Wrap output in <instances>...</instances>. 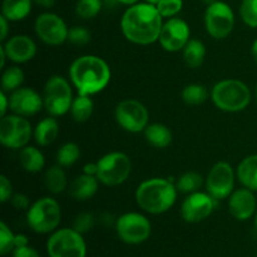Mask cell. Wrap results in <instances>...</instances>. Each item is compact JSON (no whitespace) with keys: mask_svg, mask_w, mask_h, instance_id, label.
<instances>
[{"mask_svg":"<svg viewBox=\"0 0 257 257\" xmlns=\"http://www.w3.org/2000/svg\"><path fill=\"white\" fill-rule=\"evenodd\" d=\"M62 221V207L53 197L34 201L27 211V222L37 233H52Z\"/></svg>","mask_w":257,"mask_h":257,"instance_id":"obj_5","label":"cell"},{"mask_svg":"<svg viewBox=\"0 0 257 257\" xmlns=\"http://www.w3.org/2000/svg\"><path fill=\"white\" fill-rule=\"evenodd\" d=\"M257 200L253 191L242 187L235 190L228 197V211L237 221H247L256 213Z\"/></svg>","mask_w":257,"mask_h":257,"instance_id":"obj_19","label":"cell"},{"mask_svg":"<svg viewBox=\"0 0 257 257\" xmlns=\"http://www.w3.org/2000/svg\"><path fill=\"white\" fill-rule=\"evenodd\" d=\"M10 110L22 117H32L39 113L44 107L43 95L29 87H20L9 94Z\"/></svg>","mask_w":257,"mask_h":257,"instance_id":"obj_17","label":"cell"},{"mask_svg":"<svg viewBox=\"0 0 257 257\" xmlns=\"http://www.w3.org/2000/svg\"><path fill=\"white\" fill-rule=\"evenodd\" d=\"M49 257H85L87 245L83 235L74 228H59L52 232L47 241Z\"/></svg>","mask_w":257,"mask_h":257,"instance_id":"obj_8","label":"cell"},{"mask_svg":"<svg viewBox=\"0 0 257 257\" xmlns=\"http://www.w3.org/2000/svg\"><path fill=\"white\" fill-rule=\"evenodd\" d=\"M97 177L100 183L109 187L122 185L132 172V161L124 152L114 151L100 157L97 162Z\"/></svg>","mask_w":257,"mask_h":257,"instance_id":"obj_7","label":"cell"},{"mask_svg":"<svg viewBox=\"0 0 257 257\" xmlns=\"http://www.w3.org/2000/svg\"><path fill=\"white\" fill-rule=\"evenodd\" d=\"M255 94H256V100H257V84H256V89H255Z\"/></svg>","mask_w":257,"mask_h":257,"instance_id":"obj_53","label":"cell"},{"mask_svg":"<svg viewBox=\"0 0 257 257\" xmlns=\"http://www.w3.org/2000/svg\"><path fill=\"white\" fill-rule=\"evenodd\" d=\"M44 185L53 195H59L68 188L67 173L62 166L55 165L48 168L44 173Z\"/></svg>","mask_w":257,"mask_h":257,"instance_id":"obj_26","label":"cell"},{"mask_svg":"<svg viewBox=\"0 0 257 257\" xmlns=\"http://www.w3.org/2000/svg\"><path fill=\"white\" fill-rule=\"evenodd\" d=\"M251 54H252L253 60H255V63L257 64V38L253 40L252 47H251Z\"/></svg>","mask_w":257,"mask_h":257,"instance_id":"obj_48","label":"cell"},{"mask_svg":"<svg viewBox=\"0 0 257 257\" xmlns=\"http://www.w3.org/2000/svg\"><path fill=\"white\" fill-rule=\"evenodd\" d=\"M236 177L242 187L257 192V153L247 156L238 163Z\"/></svg>","mask_w":257,"mask_h":257,"instance_id":"obj_21","label":"cell"},{"mask_svg":"<svg viewBox=\"0 0 257 257\" xmlns=\"http://www.w3.org/2000/svg\"><path fill=\"white\" fill-rule=\"evenodd\" d=\"M98 188H99V180L97 176L83 173L72 181L68 191L74 200L88 201L94 197L95 193L98 192Z\"/></svg>","mask_w":257,"mask_h":257,"instance_id":"obj_20","label":"cell"},{"mask_svg":"<svg viewBox=\"0 0 257 257\" xmlns=\"http://www.w3.org/2000/svg\"><path fill=\"white\" fill-rule=\"evenodd\" d=\"M203 3H205V4H207V5H210V4H212V3H215V2H217V0H202Z\"/></svg>","mask_w":257,"mask_h":257,"instance_id":"obj_51","label":"cell"},{"mask_svg":"<svg viewBox=\"0 0 257 257\" xmlns=\"http://www.w3.org/2000/svg\"><path fill=\"white\" fill-rule=\"evenodd\" d=\"M27 245H29V240H28L27 236L23 235V233L15 235V248L22 247V246H27Z\"/></svg>","mask_w":257,"mask_h":257,"instance_id":"obj_45","label":"cell"},{"mask_svg":"<svg viewBox=\"0 0 257 257\" xmlns=\"http://www.w3.org/2000/svg\"><path fill=\"white\" fill-rule=\"evenodd\" d=\"M34 30L37 37L47 45L58 47L68 42L69 28L63 18L54 13H43L38 15L34 23Z\"/></svg>","mask_w":257,"mask_h":257,"instance_id":"obj_14","label":"cell"},{"mask_svg":"<svg viewBox=\"0 0 257 257\" xmlns=\"http://www.w3.org/2000/svg\"><path fill=\"white\" fill-rule=\"evenodd\" d=\"M59 135V123L55 119V117L44 118L40 122H38L37 127L34 128V140L38 146L40 147H48L58 138Z\"/></svg>","mask_w":257,"mask_h":257,"instance_id":"obj_22","label":"cell"},{"mask_svg":"<svg viewBox=\"0 0 257 257\" xmlns=\"http://www.w3.org/2000/svg\"><path fill=\"white\" fill-rule=\"evenodd\" d=\"M190 39L191 29L187 22L181 18L173 17L163 23L158 42L166 52L176 53L182 50Z\"/></svg>","mask_w":257,"mask_h":257,"instance_id":"obj_16","label":"cell"},{"mask_svg":"<svg viewBox=\"0 0 257 257\" xmlns=\"http://www.w3.org/2000/svg\"><path fill=\"white\" fill-rule=\"evenodd\" d=\"M10 203H12L13 207L15 208V210H19V211H28V208L30 207V200L29 197H28L27 195H24V193H13L12 198H10L9 201Z\"/></svg>","mask_w":257,"mask_h":257,"instance_id":"obj_40","label":"cell"},{"mask_svg":"<svg viewBox=\"0 0 257 257\" xmlns=\"http://www.w3.org/2000/svg\"><path fill=\"white\" fill-rule=\"evenodd\" d=\"M146 3H150V4L157 5L158 3H160V0H146Z\"/></svg>","mask_w":257,"mask_h":257,"instance_id":"obj_50","label":"cell"},{"mask_svg":"<svg viewBox=\"0 0 257 257\" xmlns=\"http://www.w3.org/2000/svg\"><path fill=\"white\" fill-rule=\"evenodd\" d=\"M13 257H40V255L35 248L27 245L15 248V250L13 251Z\"/></svg>","mask_w":257,"mask_h":257,"instance_id":"obj_41","label":"cell"},{"mask_svg":"<svg viewBox=\"0 0 257 257\" xmlns=\"http://www.w3.org/2000/svg\"><path fill=\"white\" fill-rule=\"evenodd\" d=\"M95 218L94 215L90 212H82L79 215H77V217L74 218V222H73V228L77 230L78 232H80L82 235L89 232L93 227H94Z\"/></svg>","mask_w":257,"mask_h":257,"instance_id":"obj_38","label":"cell"},{"mask_svg":"<svg viewBox=\"0 0 257 257\" xmlns=\"http://www.w3.org/2000/svg\"><path fill=\"white\" fill-rule=\"evenodd\" d=\"M183 62L191 69H197L203 64L206 58V47L201 40L190 39L182 49Z\"/></svg>","mask_w":257,"mask_h":257,"instance_id":"obj_27","label":"cell"},{"mask_svg":"<svg viewBox=\"0 0 257 257\" xmlns=\"http://www.w3.org/2000/svg\"><path fill=\"white\" fill-rule=\"evenodd\" d=\"M69 78L78 94L94 95L105 89L112 72L103 58L98 55H80L69 67Z\"/></svg>","mask_w":257,"mask_h":257,"instance_id":"obj_2","label":"cell"},{"mask_svg":"<svg viewBox=\"0 0 257 257\" xmlns=\"http://www.w3.org/2000/svg\"><path fill=\"white\" fill-rule=\"evenodd\" d=\"M211 99L222 112L237 113L251 103V90L242 80L223 79L213 85Z\"/></svg>","mask_w":257,"mask_h":257,"instance_id":"obj_4","label":"cell"},{"mask_svg":"<svg viewBox=\"0 0 257 257\" xmlns=\"http://www.w3.org/2000/svg\"><path fill=\"white\" fill-rule=\"evenodd\" d=\"M80 157V147L74 142H67L57 151V163L62 167L75 165Z\"/></svg>","mask_w":257,"mask_h":257,"instance_id":"obj_32","label":"cell"},{"mask_svg":"<svg viewBox=\"0 0 257 257\" xmlns=\"http://www.w3.org/2000/svg\"><path fill=\"white\" fill-rule=\"evenodd\" d=\"M33 0H3L2 15L9 22L25 19L32 12Z\"/></svg>","mask_w":257,"mask_h":257,"instance_id":"obj_25","label":"cell"},{"mask_svg":"<svg viewBox=\"0 0 257 257\" xmlns=\"http://www.w3.org/2000/svg\"><path fill=\"white\" fill-rule=\"evenodd\" d=\"M33 2L43 8H52L55 4V0H33Z\"/></svg>","mask_w":257,"mask_h":257,"instance_id":"obj_46","label":"cell"},{"mask_svg":"<svg viewBox=\"0 0 257 257\" xmlns=\"http://www.w3.org/2000/svg\"><path fill=\"white\" fill-rule=\"evenodd\" d=\"M9 20L7 19L5 17H0V24H2V34H0V40L2 42H5L9 35Z\"/></svg>","mask_w":257,"mask_h":257,"instance_id":"obj_43","label":"cell"},{"mask_svg":"<svg viewBox=\"0 0 257 257\" xmlns=\"http://www.w3.org/2000/svg\"><path fill=\"white\" fill-rule=\"evenodd\" d=\"M97 172H98L97 162H95V163H87V165L83 167V173H85V175L97 176Z\"/></svg>","mask_w":257,"mask_h":257,"instance_id":"obj_44","label":"cell"},{"mask_svg":"<svg viewBox=\"0 0 257 257\" xmlns=\"http://www.w3.org/2000/svg\"><path fill=\"white\" fill-rule=\"evenodd\" d=\"M143 133H145V138L148 145L155 148L163 150L172 143V132L167 125L162 124V123L148 124L147 128L143 131Z\"/></svg>","mask_w":257,"mask_h":257,"instance_id":"obj_23","label":"cell"},{"mask_svg":"<svg viewBox=\"0 0 257 257\" xmlns=\"http://www.w3.org/2000/svg\"><path fill=\"white\" fill-rule=\"evenodd\" d=\"M236 172L228 162H217L212 166L205 180L206 192L216 201L230 197L235 188Z\"/></svg>","mask_w":257,"mask_h":257,"instance_id":"obj_13","label":"cell"},{"mask_svg":"<svg viewBox=\"0 0 257 257\" xmlns=\"http://www.w3.org/2000/svg\"><path fill=\"white\" fill-rule=\"evenodd\" d=\"M216 200L208 192L188 193L181 205V216L188 223H198L212 215Z\"/></svg>","mask_w":257,"mask_h":257,"instance_id":"obj_15","label":"cell"},{"mask_svg":"<svg viewBox=\"0 0 257 257\" xmlns=\"http://www.w3.org/2000/svg\"><path fill=\"white\" fill-rule=\"evenodd\" d=\"M255 226H256V228H257V212H256V216H255Z\"/></svg>","mask_w":257,"mask_h":257,"instance_id":"obj_52","label":"cell"},{"mask_svg":"<svg viewBox=\"0 0 257 257\" xmlns=\"http://www.w3.org/2000/svg\"><path fill=\"white\" fill-rule=\"evenodd\" d=\"M92 40V33L87 29L85 27H73L69 29V34H68V42L72 43L73 45H87Z\"/></svg>","mask_w":257,"mask_h":257,"instance_id":"obj_36","label":"cell"},{"mask_svg":"<svg viewBox=\"0 0 257 257\" xmlns=\"http://www.w3.org/2000/svg\"><path fill=\"white\" fill-rule=\"evenodd\" d=\"M69 80L62 75H52L45 82L43 90L44 108L53 117H62L70 112L74 97Z\"/></svg>","mask_w":257,"mask_h":257,"instance_id":"obj_6","label":"cell"},{"mask_svg":"<svg viewBox=\"0 0 257 257\" xmlns=\"http://www.w3.org/2000/svg\"><path fill=\"white\" fill-rule=\"evenodd\" d=\"M240 15L247 27L257 28V0H242L240 5Z\"/></svg>","mask_w":257,"mask_h":257,"instance_id":"obj_34","label":"cell"},{"mask_svg":"<svg viewBox=\"0 0 257 257\" xmlns=\"http://www.w3.org/2000/svg\"><path fill=\"white\" fill-rule=\"evenodd\" d=\"M0 117H4L8 114V110H10V103H9V95L8 93H5L4 90L0 92Z\"/></svg>","mask_w":257,"mask_h":257,"instance_id":"obj_42","label":"cell"},{"mask_svg":"<svg viewBox=\"0 0 257 257\" xmlns=\"http://www.w3.org/2000/svg\"><path fill=\"white\" fill-rule=\"evenodd\" d=\"M92 95L78 94L73 99L72 107H70V114L73 119L78 123H84L92 117L93 110H94V102H93Z\"/></svg>","mask_w":257,"mask_h":257,"instance_id":"obj_28","label":"cell"},{"mask_svg":"<svg viewBox=\"0 0 257 257\" xmlns=\"http://www.w3.org/2000/svg\"><path fill=\"white\" fill-rule=\"evenodd\" d=\"M177 186L168 178L153 177L138 185L135 197L138 207L151 215H162L175 206Z\"/></svg>","mask_w":257,"mask_h":257,"instance_id":"obj_3","label":"cell"},{"mask_svg":"<svg viewBox=\"0 0 257 257\" xmlns=\"http://www.w3.org/2000/svg\"><path fill=\"white\" fill-rule=\"evenodd\" d=\"M233 27L235 14L227 3L217 0L207 5L205 12V28L210 37L216 40L225 39L232 33Z\"/></svg>","mask_w":257,"mask_h":257,"instance_id":"obj_12","label":"cell"},{"mask_svg":"<svg viewBox=\"0 0 257 257\" xmlns=\"http://www.w3.org/2000/svg\"><path fill=\"white\" fill-rule=\"evenodd\" d=\"M163 27V17L157 7L150 3L131 5L120 19V30L128 42L148 45L158 42Z\"/></svg>","mask_w":257,"mask_h":257,"instance_id":"obj_1","label":"cell"},{"mask_svg":"<svg viewBox=\"0 0 257 257\" xmlns=\"http://www.w3.org/2000/svg\"><path fill=\"white\" fill-rule=\"evenodd\" d=\"M13 196V185L5 175L0 176V202L5 203L10 201Z\"/></svg>","mask_w":257,"mask_h":257,"instance_id":"obj_39","label":"cell"},{"mask_svg":"<svg viewBox=\"0 0 257 257\" xmlns=\"http://www.w3.org/2000/svg\"><path fill=\"white\" fill-rule=\"evenodd\" d=\"M115 2H118V3H120V4H124V5H135V4H137L138 2H140V0H115Z\"/></svg>","mask_w":257,"mask_h":257,"instance_id":"obj_49","label":"cell"},{"mask_svg":"<svg viewBox=\"0 0 257 257\" xmlns=\"http://www.w3.org/2000/svg\"><path fill=\"white\" fill-rule=\"evenodd\" d=\"M115 122L122 130L130 133H140L150 124V113L146 105L137 99H123L114 109Z\"/></svg>","mask_w":257,"mask_h":257,"instance_id":"obj_11","label":"cell"},{"mask_svg":"<svg viewBox=\"0 0 257 257\" xmlns=\"http://www.w3.org/2000/svg\"><path fill=\"white\" fill-rule=\"evenodd\" d=\"M181 98L187 105H200L207 100L208 90L205 85L198 83L187 84L181 92Z\"/></svg>","mask_w":257,"mask_h":257,"instance_id":"obj_30","label":"cell"},{"mask_svg":"<svg viewBox=\"0 0 257 257\" xmlns=\"http://www.w3.org/2000/svg\"><path fill=\"white\" fill-rule=\"evenodd\" d=\"M102 9V0H78L75 13L84 20L93 19L99 14Z\"/></svg>","mask_w":257,"mask_h":257,"instance_id":"obj_33","label":"cell"},{"mask_svg":"<svg viewBox=\"0 0 257 257\" xmlns=\"http://www.w3.org/2000/svg\"><path fill=\"white\" fill-rule=\"evenodd\" d=\"M2 45L7 53L8 59L18 64L29 62L37 55V44L29 35H13L3 42Z\"/></svg>","mask_w":257,"mask_h":257,"instance_id":"obj_18","label":"cell"},{"mask_svg":"<svg viewBox=\"0 0 257 257\" xmlns=\"http://www.w3.org/2000/svg\"><path fill=\"white\" fill-rule=\"evenodd\" d=\"M205 183L203 177L196 171H188V172L182 173L176 181V186L180 192L183 193H192L196 191H200L202 185Z\"/></svg>","mask_w":257,"mask_h":257,"instance_id":"obj_31","label":"cell"},{"mask_svg":"<svg viewBox=\"0 0 257 257\" xmlns=\"http://www.w3.org/2000/svg\"><path fill=\"white\" fill-rule=\"evenodd\" d=\"M7 59H8L7 53H5L3 45H0V68H2V69H4L5 62H7Z\"/></svg>","mask_w":257,"mask_h":257,"instance_id":"obj_47","label":"cell"},{"mask_svg":"<svg viewBox=\"0 0 257 257\" xmlns=\"http://www.w3.org/2000/svg\"><path fill=\"white\" fill-rule=\"evenodd\" d=\"M32 124L28 118L12 113L0 119V142L10 150H20L28 146L32 138Z\"/></svg>","mask_w":257,"mask_h":257,"instance_id":"obj_9","label":"cell"},{"mask_svg":"<svg viewBox=\"0 0 257 257\" xmlns=\"http://www.w3.org/2000/svg\"><path fill=\"white\" fill-rule=\"evenodd\" d=\"M24 83V72L18 65L4 68L2 74V90L10 94L14 90L19 89Z\"/></svg>","mask_w":257,"mask_h":257,"instance_id":"obj_29","label":"cell"},{"mask_svg":"<svg viewBox=\"0 0 257 257\" xmlns=\"http://www.w3.org/2000/svg\"><path fill=\"white\" fill-rule=\"evenodd\" d=\"M115 231L123 242L128 245H140L150 238L152 225L142 213L125 212L115 220Z\"/></svg>","mask_w":257,"mask_h":257,"instance_id":"obj_10","label":"cell"},{"mask_svg":"<svg viewBox=\"0 0 257 257\" xmlns=\"http://www.w3.org/2000/svg\"><path fill=\"white\" fill-rule=\"evenodd\" d=\"M156 7L163 18L170 19V18L176 17L182 10L183 0H160Z\"/></svg>","mask_w":257,"mask_h":257,"instance_id":"obj_37","label":"cell"},{"mask_svg":"<svg viewBox=\"0 0 257 257\" xmlns=\"http://www.w3.org/2000/svg\"><path fill=\"white\" fill-rule=\"evenodd\" d=\"M15 248V235L5 222H0V253L7 256Z\"/></svg>","mask_w":257,"mask_h":257,"instance_id":"obj_35","label":"cell"},{"mask_svg":"<svg viewBox=\"0 0 257 257\" xmlns=\"http://www.w3.org/2000/svg\"><path fill=\"white\" fill-rule=\"evenodd\" d=\"M19 161L24 171L29 173H38L43 171L45 166V158L42 151L33 146H25L22 148Z\"/></svg>","mask_w":257,"mask_h":257,"instance_id":"obj_24","label":"cell"}]
</instances>
